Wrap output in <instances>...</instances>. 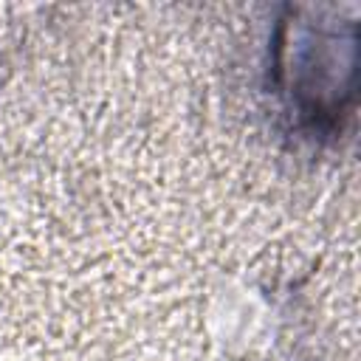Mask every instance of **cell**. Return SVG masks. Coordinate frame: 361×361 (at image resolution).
<instances>
[{
	"label": "cell",
	"mask_w": 361,
	"mask_h": 361,
	"mask_svg": "<svg viewBox=\"0 0 361 361\" xmlns=\"http://www.w3.org/2000/svg\"><path fill=\"white\" fill-rule=\"evenodd\" d=\"M358 6L288 3L268 39V87L296 133L336 138L355 110Z\"/></svg>",
	"instance_id": "obj_1"
}]
</instances>
